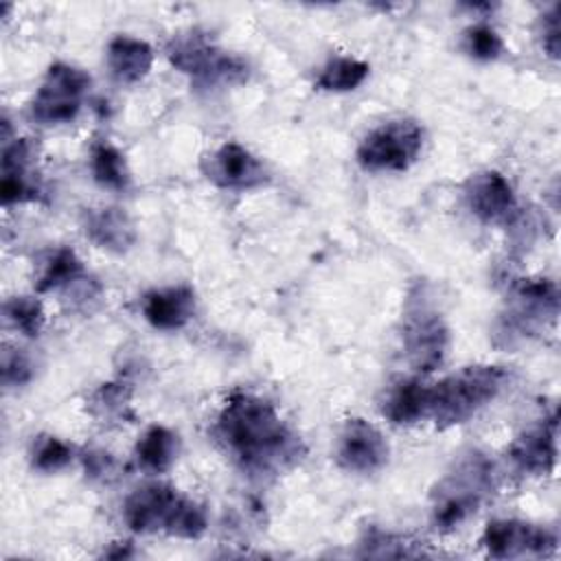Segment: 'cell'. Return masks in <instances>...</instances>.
Returning <instances> with one entry per match:
<instances>
[{"instance_id": "7a4b0ae2", "label": "cell", "mask_w": 561, "mask_h": 561, "mask_svg": "<svg viewBox=\"0 0 561 561\" xmlns=\"http://www.w3.org/2000/svg\"><path fill=\"white\" fill-rule=\"evenodd\" d=\"M493 491L495 465L491 458L480 449L462 451L432 489L430 513L434 528L440 533L454 530L473 515Z\"/></svg>"}, {"instance_id": "e0dca14e", "label": "cell", "mask_w": 561, "mask_h": 561, "mask_svg": "<svg viewBox=\"0 0 561 561\" xmlns=\"http://www.w3.org/2000/svg\"><path fill=\"white\" fill-rule=\"evenodd\" d=\"M81 226L85 237L107 252L123 254L136 243V226L131 217L116 206L85 208L81 215Z\"/></svg>"}, {"instance_id": "8fae6325", "label": "cell", "mask_w": 561, "mask_h": 561, "mask_svg": "<svg viewBox=\"0 0 561 561\" xmlns=\"http://www.w3.org/2000/svg\"><path fill=\"white\" fill-rule=\"evenodd\" d=\"M202 171L208 182L226 191H252L270 180L265 164L234 140L206 153L202 160Z\"/></svg>"}, {"instance_id": "ac0fdd59", "label": "cell", "mask_w": 561, "mask_h": 561, "mask_svg": "<svg viewBox=\"0 0 561 561\" xmlns=\"http://www.w3.org/2000/svg\"><path fill=\"white\" fill-rule=\"evenodd\" d=\"M381 414L394 425H412L427 416V383L414 377L394 379L381 399Z\"/></svg>"}, {"instance_id": "2e32d148", "label": "cell", "mask_w": 561, "mask_h": 561, "mask_svg": "<svg viewBox=\"0 0 561 561\" xmlns=\"http://www.w3.org/2000/svg\"><path fill=\"white\" fill-rule=\"evenodd\" d=\"M195 302V291L188 285L160 287L142 296V316L153 329L175 331L191 322Z\"/></svg>"}, {"instance_id": "d6986e66", "label": "cell", "mask_w": 561, "mask_h": 561, "mask_svg": "<svg viewBox=\"0 0 561 561\" xmlns=\"http://www.w3.org/2000/svg\"><path fill=\"white\" fill-rule=\"evenodd\" d=\"M153 64V48L138 37L116 35L107 44V66L116 81L138 83L142 81Z\"/></svg>"}, {"instance_id": "5b68a950", "label": "cell", "mask_w": 561, "mask_h": 561, "mask_svg": "<svg viewBox=\"0 0 561 561\" xmlns=\"http://www.w3.org/2000/svg\"><path fill=\"white\" fill-rule=\"evenodd\" d=\"M167 57L195 88H228L248 79V64L219 48L206 33L193 28L167 44Z\"/></svg>"}, {"instance_id": "52a82bcc", "label": "cell", "mask_w": 561, "mask_h": 561, "mask_svg": "<svg viewBox=\"0 0 561 561\" xmlns=\"http://www.w3.org/2000/svg\"><path fill=\"white\" fill-rule=\"evenodd\" d=\"M449 331L440 311L419 287L405 305L401 318V346L408 364L419 373H432L445 359Z\"/></svg>"}, {"instance_id": "9c48e42d", "label": "cell", "mask_w": 561, "mask_h": 561, "mask_svg": "<svg viewBox=\"0 0 561 561\" xmlns=\"http://www.w3.org/2000/svg\"><path fill=\"white\" fill-rule=\"evenodd\" d=\"M88 88L90 77L81 68L64 61L50 64L28 103L31 118L42 125L70 123L79 114Z\"/></svg>"}, {"instance_id": "7402d4cb", "label": "cell", "mask_w": 561, "mask_h": 561, "mask_svg": "<svg viewBox=\"0 0 561 561\" xmlns=\"http://www.w3.org/2000/svg\"><path fill=\"white\" fill-rule=\"evenodd\" d=\"M85 267L81 259L70 248H59L53 252V256L46 261L42 276L35 283L37 294H46L53 289H70L79 280H83Z\"/></svg>"}, {"instance_id": "3957f363", "label": "cell", "mask_w": 561, "mask_h": 561, "mask_svg": "<svg viewBox=\"0 0 561 561\" xmlns=\"http://www.w3.org/2000/svg\"><path fill=\"white\" fill-rule=\"evenodd\" d=\"M123 519L138 535L167 533L171 537L197 539L208 528L206 511L164 482L134 489L123 502Z\"/></svg>"}, {"instance_id": "6da1fadb", "label": "cell", "mask_w": 561, "mask_h": 561, "mask_svg": "<svg viewBox=\"0 0 561 561\" xmlns=\"http://www.w3.org/2000/svg\"><path fill=\"white\" fill-rule=\"evenodd\" d=\"M215 436L237 467L256 480L287 473L305 458L300 436L263 397L232 392L221 405Z\"/></svg>"}, {"instance_id": "ba28073f", "label": "cell", "mask_w": 561, "mask_h": 561, "mask_svg": "<svg viewBox=\"0 0 561 561\" xmlns=\"http://www.w3.org/2000/svg\"><path fill=\"white\" fill-rule=\"evenodd\" d=\"M423 149V127L412 118L381 123L364 136L357 147V162L366 171H405Z\"/></svg>"}, {"instance_id": "44dd1931", "label": "cell", "mask_w": 561, "mask_h": 561, "mask_svg": "<svg viewBox=\"0 0 561 561\" xmlns=\"http://www.w3.org/2000/svg\"><path fill=\"white\" fill-rule=\"evenodd\" d=\"M90 171L96 184L110 191H127L131 173L125 156L107 140H96L90 149Z\"/></svg>"}, {"instance_id": "d4e9b609", "label": "cell", "mask_w": 561, "mask_h": 561, "mask_svg": "<svg viewBox=\"0 0 561 561\" xmlns=\"http://www.w3.org/2000/svg\"><path fill=\"white\" fill-rule=\"evenodd\" d=\"M129 397H131V392H129L127 383H103L101 388H96L92 392L88 408L96 419L127 421V419H131Z\"/></svg>"}, {"instance_id": "30bf717a", "label": "cell", "mask_w": 561, "mask_h": 561, "mask_svg": "<svg viewBox=\"0 0 561 561\" xmlns=\"http://www.w3.org/2000/svg\"><path fill=\"white\" fill-rule=\"evenodd\" d=\"M480 543L493 559L548 557L557 550V535L546 526L519 519H493L486 524Z\"/></svg>"}, {"instance_id": "5bb4252c", "label": "cell", "mask_w": 561, "mask_h": 561, "mask_svg": "<svg viewBox=\"0 0 561 561\" xmlns=\"http://www.w3.org/2000/svg\"><path fill=\"white\" fill-rule=\"evenodd\" d=\"M557 412L541 423L524 430L508 447V456L519 471L533 476H548L557 465Z\"/></svg>"}, {"instance_id": "4316f807", "label": "cell", "mask_w": 561, "mask_h": 561, "mask_svg": "<svg viewBox=\"0 0 561 561\" xmlns=\"http://www.w3.org/2000/svg\"><path fill=\"white\" fill-rule=\"evenodd\" d=\"M462 48L478 61H493L504 53V42L489 24H473L462 33Z\"/></svg>"}, {"instance_id": "603a6c76", "label": "cell", "mask_w": 561, "mask_h": 561, "mask_svg": "<svg viewBox=\"0 0 561 561\" xmlns=\"http://www.w3.org/2000/svg\"><path fill=\"white\" fill-rule=\"evenodd\" d=\"M368 70H370L368 64L362 59L333 57L322 66L316 79V88L327 92H348L366 81Z\"/></svg>"}, {"instance_id": "277c9868", "label": "cell", "mask_w": 561, "mask_h": 561, "mask_svg": "<svg viewBox=\"0 0 561 561\" xmlns=\"http://www.w3.org/2000/svg\"><path fill=\"white\" fill-rule=\"evenodd\" d=\"M506 381L508 373L502 366H465L427 386V416L438 430L460 425L489 405Z\"/></svg>"}, {"instance_id": "83f0119b", "label": "cell", "mask_w": 561, "mask_h": 561, "mask_svg": "<svg viewBox=\"0 0 561 561\" xmlns=\"http://www.w3.org/2000/svg\"><path fill=\"white\" fill-rule=\"evenodd\" d=\"M33 379V364L22 348L4 346L2 351V383L4 388H18Z\"/></svg>"}, {"instance_id": "4dcf8cb0", "label": "cell", "mask_w": 561, "mask_h": 561, "mask_svg": "<svg viewBox=\"0 0 561 561\" xmlns=\"http://www.w3.org/2000/svg\"><path fill=\"white\" fill-rule=\"evenodd\" d=\"M83 465H85V471L92 476V478H101V476H107L114 467V460L110 454H103V451H88L83 456Z\"/></svg>"}, {"instance_id": "f1b7e54d", "label": "cell", "mask_w": 561, "mask_h": 561, "mask_svg": "<svg viewBox=\"0 0 561 561\" xmlns=\"http://www.w3.org/2000/svg\"><path fill=\"white\" fill-rule=\"evenodd\" d=\"M364 552L366 557H412L416 554L414 550L405 548V539L390 535V533H381V530H370L366 533L364 541Z\"/></svg>"}, {"instance_id": "9a60e30c", "label": "cell", "mask_w": 561, "mask_h": 561, "mask_svg": "<svg viewBox=\"0 0 561 561\" xmlns=\"http://www.w3.org/2000/svg\"><path fill=\"white\" fill-rule=\"evenodd\" d=\"M33 156L35 149L28 138L4 140L0 164V199L4 206L39 197L33 175Z\"/></svg>"}, {"instance_id": "7c38bea8", "label": "cell", "mask_w": 561, "mask_h": 561, "mask_svg": "<svg viewBox=\"0 0 561 561\" xmlns=\"http://www.w3.org/2000/svg\"><path fill=\"white\" fill-rule=\"evenodd\" d=\"M388 456V440L373 423L353 416L342 425L335 443V460L344 471L375 473L386 467Z\"/></svg>"}, {"instance_id": "484cf974", "label": "cell", "mask_w": 561, "mask_h": 561, "mask_svg": "<svg viewBox=\"0 0 561 561\" xmlns=\"http://www.w3.org/2000/svg\"><path fill=\"white\" fill-rule=\"evenodd\" d=\"M72 456L75 454L68 443H64L57 436L42 434L33 440L31 465H33V469H37L42 473H55V471H61L64 467H68Z\"/></svg>"}, {"instance_id": "8992f818", "label": "cell", "mask_w": 561, "mask_h": 561, "mask_svg": "<svg viewBox=\"0 0 561 561\" xmlns=\"http://www.w3.org/2000/svg\"><path fill=\"white\" fill-rule=\"evenodd\" d=\"M559 316V287L550 278H522L508 289L506 309L497 318L495 335L502 344L528 340Z\"/></svg>"}, {"instance_id": "ffe728a7", "label": "cell", "mask_w": 561, "mask_h": 561, "mask_svg": "<svg viewBox=\"0 0 561 561\" xmlns=\"http://www.w3.org/2000/svg\"><path fill=\"white\" fill-rule=\"evenodd\" d=\"M180 454V438L164 425H151L136 443V460L149 473H164Z\"/></svg>"}, {"instance_id": "f546056e", "label": "cell", "mask_w": 561, "mask_h": 561, "mask_svg": "<svg viewBox=\"0 0 561 561\" xmlns=\"http://www.w3.org/2000/svg\"><path fill=\"white\" fill-rule=\"evenodd\" d=\"M559 4H552L550 11L543 15L541 20V44L543 50L552 57L559 59V50H561V28H559Z\"/></svg>"}, {"instance_id": "4fadbf2b", "label": "cell", "mask_w": 561, "mask_h": 561, "mask_svg": "<svg viewBox=\"0 0 561 561\" xmlns=\"http://www.w3.org/2000/svg\"><path fill=\"white\" fill-rule=\"evenodd\" d=\"M469 210L484 224L511 226L517 215V197L511 182L500 171H480L465 184Z\"/></svg>"}, {"instance_id": "cb8c5ba5", "label": "cell", "mask_w": 561, "mask_h": 561, "mask_svg": "<svg viewBox=\"0 0 561 561\" xmlns=\"http://www.w3.org/2000/svg\"><path fill=\"white\" fill-rule=\"evenodd\" d=\"M4 320L26 337H37L44 329L42 302L33 296H11L2 305Z\"/></svg>"}]
</instances>
